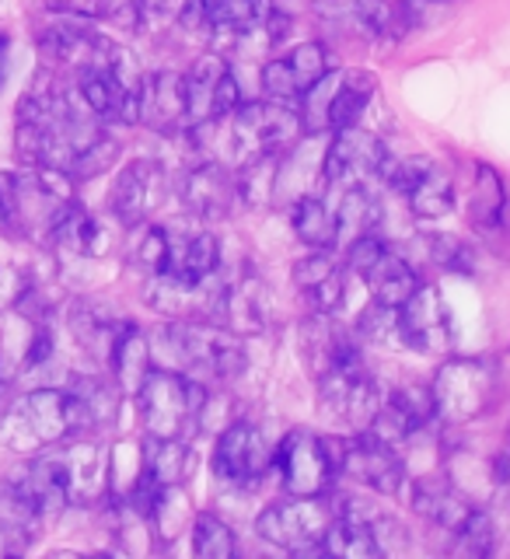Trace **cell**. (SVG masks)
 <instances>
[{
    "instance_id": "cell-23",
    "label": "cell",
    "mask_w": 510,
    "mask_h": 559,
    "mask_svg": "<svg viewBox=\"0 0 510 559\" xmlns=\"http://www.w3.org/2000/svg\"><path fill=\"white\" fill-rule=\"evenodd\" d=\"M39 524H43V511L32 503V497L22 486L8 479L0 486V538H8L11 546H25V542L39 535Z\"/></svg>"
},
{
    "instance_id": "cell-22",
    "label": "cell",
    "mask_w": 510,
    "mask_h": 559,
    "mask_svg": "<svg viewBox=\"0 0 510 559\" xmlns=\"http://www.w3.org/2000/svg\"><path fill=\"white\" fill-rule=\"evenodd\" d=\"M360 280H367V287H371V301L384 308H402L419 290L416 270L392 249H384V255Z\"/></svg>"
},
{
    "instance_id": "cell-5",
    "label": "cell",
    "mask_w": 510,
    "mask_h": 559,
    "mask_svg": "<svg viewBox=\"0 0 510 559\" xmlns=\"http://www.w3.org/2000/svg\"><path fill=\"white\" fill-rule=\"evenodd\" d=\"M0 437L17 451L43 448V444L57 448L63 441H74V433H70V413H67V389H35L32 395H25L8 413Z\"/></svg>"
},
{
    "instance_id": "cell-29",
    "label": "cell",
    "mask_w": 510,
    "mask_h": 559,
    "mask_svg": "<svg viewBox=\"0 0 510 559\" xmlns=\"http://www.w3.org/2000/svg\"><path fill=\"white\" fill-rule=\"evenodd\" d=\"M144 521L162 538H175V535H179L186 524L192 521L189 500L179 493V486H162V489H157V497H154V503H151V511H147Z\"/></svg>"
},
{
    "instance_id": "cell-35",
    "label": "cell",
    "mask_w": 510,
    "mask_h": 559,
    "mask_svg": "<svg viewBox=\"0 0 510 559\" xmlns=\"http://www.w3.org/2000/svg\"><path fill=\"white\" fill-rule=\"evenodd\" d=\"M451 535H454V549L472 552V556H486V552H494L497 524H494V518H489L486 511H476V507H472V514Z\"/></svg>"
},
{
    "instance_id": "cell-13",
    "label": "cell",
    "mask_w": 510,
    "mask_h": 559,
    "mask_svg": "<svg viewBox=\"0 0 510 559\" xmlns=\"http://www.w3.org/2000/svg\"><path fill=\"white\" fill-rule=\"evenodd\" d=\"M162 197H165V168L157 162H133L119 171V179L112 186V214L127 227H137L147 221V214L162 203Z\"/></svg>"
},
{
    "instance_id": "cell-32",
    "label": "cell",
    "mask_w": 510,
    "mask_h": 559,
    "mask_svg": "<svg viewBox=\"0 0 510 559\" xmlns=\"http://www.w3.org/2000/svg\"><path fill=\"white\" fill-rule=\"evenodd\" d=\"M378 200L367 192V186H346L343 197H340V206H336V217H340V231H357V235H367L375 231L378 224Z\"/></svg>"
},
{
    "instance_id": "cell-45",
    "label": "cell",
    "mask_w": 510,
    "mask_h": 559,
    "mask_svg": "<svg viewBox=\"0 0 510 559\" xmlns=\"http://www.w3.org/2000/svg\"><path fill=\"white\" fill-rule=\"evenodd\" d=\"M8 52H11V39L4 32H0V87H4V81H8Z\"/></svg>"
},
{
    "instance_id": "cell-26",
    "label": "cell",
    "mask_w": 510,
    "mask_h": 559,
    "mask_svg": "<svg viewBox=\"0 0 510 559\" xmlns=\"http://www.w3.org/2000/svg\"><path fill=\"white\" fill-rule=\"evenodd\" d=\"M322 552L340 556V559H375L378 542L371 535V524L349 521V518H332L329 532L322 535Z\"/></svg>"
},
{
    "instance_id": "cell-34",
    "label": "cell",
    "mask_w": 510,
    "mask_h": 559,
    "mask_svg": "<svg viewBox=\"0 0 510 559\" xmlns=\"http://www.w3.org/2000/svg\"><path fill=\"white\" fill-rule=\"evenodd\" d=\"M427 255L434 266H441L448 273H462L472 276L476 273V249L459 235H430L427 238Z\"/></svg>"
},
{
    "instance_id": "cell-28",
    "label": "cell",
    "mask_w": 510,
    "mask_h": 559,
    "mask_svg": "<svg viewBox=\"0 0 510 559\" xmlns=\"http://www.w3.org/2000/svg\"><path fill=\"white\" fill-rule=\"evenodd\" d=\"M192 552L200 559H232L238 552V535L217 514L192 518Z\"/></svg>"
},
{
    "instance_id": "cell-31",
    "label": "cell",
    "mask_w": 510,
    "mask_h": 559,
    "mask_svg": "<svg viewBox=\"0 0 510 559\" xmlns=\"http://www.w3.org/2000/svg\"><path fill=\"white\" fill-rule=\"evenodd\" d=\"M119 140L116 136H109V133H98L92 144L87 147H81L78 154H74V162H70V168H67V175L74 182H87V179H95V175H102V171H109L116 162H119Z\"/></svg>"
},
{
    "instance_id": "cell-1",
    "label": "cell",
    "mask_w": 510,
    "mask_h": 559,
    "mask_svg": "<svg viewBox=\"0 0 510 559\" xmlns=\"http://www.w3.org/2000/svg\"><path fill=\"white\" fill-rule=\"evenodd\" d=\"M206 395V381L186 378L179 371H168V367H151V374L133 399L147 437L168 441V437H182L186 427H197V413L203 409Z\"/></svg>"
},
{
    "instance_id": "cell-15",
    "label": "cell",
    "mask_w": 510,
    "mask_h": 559,
    "mask_svg": "<svg viewBox=\"0 0 510 559\" xmlns=\"http://www.w3.org/2000/svg\"><path fill=\"white\" fill-rule=\"evenodd\" d=\"M57 454L67 472L70 503H98L109 497V451L74 437V444L60 448Z\"/></svg>"
},
{
    "instance_id": "cell-42",
    "label": "cell",
    "mask_w": 510,
    "mask_h": 559,
    "mask_svg": "<svg viewBox=\"0 0 510 559\" xmlns=\"http://www.w3.org/2000/svg\"><path fill=\"white\" fill-rule=\"evenodd\" d=\"M241 84H238V74H235V67H227L217 87H214V105H210V119H224V116H232L238 105H241Z\"/></svg>"
},
{
    "instance_id": "cell-30",
    "label": "cell",
    "mask_w": 510,
    "mask_h": 559,
    "mask_svg": "<svg viewBox=\"0 0 510 559\" xmlns=\"http://www.w3.org/2000/svg\"><path fill=\"white\" fill-rule=\"evenodd\" d=\"M284 60L290 67V74H294V84H297V92H311L315 84H319L329 70H332V60H329V49L322 43H297L290 52H284Z\"/></svg>"
},
{
    "instance_id": "cell-12",
    "label": "cell",
    "mask_w": 510,
    "mask_h": 559,
    "mask_svg": "<svg viewBox=\"0 0 510 559\" xmlns=\"http://www.w3.org/2000/svg\"><path fill=\"white\" fill-rule=\"evenodd\" d=\"M182 200L200 221H221L238 203L235 171L224 162H197L182 175Z\"/></svg>"
},
{
    "instance_id": "cell-21",
    "label": "cell",
    "mask_w": 510,
    "mask_h": 559,
    "mask_svg": "<svg viewBox=\"0 0 510 559\" xmlns=\"http://www.w3.org/2000/svg\"><path fill=\"white\" fill-rule=\"evenodd\" d=\"M290 221H294V235L308 249H322L332 252L340 241V217L336 210L329 206V200H322L319 192H305V197L294 200L290 210Z\"/></svg>"
},
{
    "instance_id": "cell-46",
    "label": "cell",
    "mask_w": 510,
    "mask_h": 559,
    "mask_svg": "<svg viewBox=\"0 0 510 559\" xmlns=\"http://www.w3.org/2000/svg\"><path fill=\"white\" fill-rule=\"evenodd\" d=\"M416 4H444V0H416Z\"/></svg>"
},
{
    "instance_id": "cell-9",
    "label": "cell",
    "mask_w": 510,
    "mask_h": 559,
    "mask_svg": "<svg viewBox=\"0 0 510 559\" xmlns=\"http://www.w3.org/2000/svg\"><path fill=\"white\" fill-rule=\"evenodd\" d=\"M340 476H349L364 486H371L384 497H399L410 483V472H406V462H402L399 448L378 441V437H371L367 430L349 437Z\"/></svg>"
},
{
    "instance_id": "cell-18",
    "label": "cell",
    "mask_w": 510,
    "mask_h": 559,
    "mask_svg": "<svg viewBox=\"0 0 510 559\" xmlns=\"http://www.w3.org/2000/svg\"><path fill=\"white\" fill-rule=\"evenodd\" d=\"M165 276L182 280V284H200V280L221 273V241L210 231H192L175 238L171 235V249L165 262ZM157 276V273H154Z\"/></svg>"
},
{
    "instance_id": "cell-25",
    "label": "cell",
    "mask_w": 510,
    "mask_h": 559,
    "mask_svg": "<svg viewBox=\"0 0 510 559\" xmlns=\"http://www.w3.org/2000/svg\"><path fill=\"white\" fill-rule=\"evenodd\" d=\"M280 154H259L252 162L235 168V186H238V203L245 206H266L276 197L280 182Z\"/></svg>"
},
{
    "instance_id": "cell-2",
    "label": "cell",
    "mask_w": 510,
    "mask_h": 559,
    "mask_svg": "<svg viewBox=\"0 0 510 559\" xmlns=\"http://www.w3.org/2000/svg\"><path fill=\"white\" fill-rule=\"evenodd\" d=\"M497 367L483 357H451L437 367L430 381L437 419L448 427H462L494 409L497 402Z\"/></svg>"
},
{
    "instance_id": "cell-6",
    "label": "cell",
    "mask_w": 510,
    "mask_h": 559,
    "mask_svg": "<svg viewBox=\"0 0 510 559\" xmlns=\"http://www.w3.org/2000/svg\"><path fill=\"white\" fill-rule=\"evenodd\" d=\"M273 468L290 497H322L336 479L322 437L311 430H290L273 448Z\"/></svg>"
},
{
    "instance_id": "cell-11",
    "label": "cell",
    "mask_w": 510,
    "mask_h": 559,
    "mask_svg": "<svg viewBox=\"0 0 510 559\" xmlns=\"http://www.w3.org/2000/svg\"><path fill=\"white\" fill-rule=\"evenodd\" d=\"M140 122L157 133H179L189 127V95L186 74L179 70H157L140 81Z\"/></svg>"
},
{
    "instance_id": "cell-3",
    "label": "cell",
    "mask_w": 510,
    "mask_h": 559,
    "mask_svg": "<svg viewBox=\"0 0 510 559\" xmlns=\"http://www.w3.org/2000/svg\"><path fill=\"white\" fill-rule=\"evenodd\" d=\"M378 98V78L371 70H343V74H325L311 92L301 95L305 102V130H343L360 127L367 109Z\"/></svg>"
},
{
    "instance_id": "cell-33",
    "label": "cell",
    "mask_w": 510,
    "mask_h": 559,
    "mask_svg": "<svg viewBox=\"0 0 510 559\" xmlns=\"http://www.w3.org/2000/svg\"><path fill=\"white\" fill-rule=\"evenodd\" d=\"M357 336L371 340L375 346L402 349L406 343H402V329H399V308H384V305L371 301L357 319Z\"/></svg>"
},
{
    "instance_id": "cell-37",
    "label": "cell",
    "mask_w": 510,
    "mask_h": 559,
    "mask_svg": "<svg viewBox=\"0 0 510 559\" xmlns=\"http://www.w3.org/2000/svg\"><path fill=\"white\" fill-rule=\"evenodd\" d=\"M259 84H262V92H266V98H276V102H301V92H297L294 74H290V67H287L284 57H273V60L262 63Z\"/></svg>"
},
{
    "instance_id": "cell-16",
    "label": "cell",
    "mask_w": 510,
    "mask_h": 559,
    "mask_svg": "<svg viewBox=\"0 0 510 559\" xmlns=\"http://www.w3.org/2000/svg\"><path fill=\"white\" fill-rule=\"evenodd\" d=\"M406 493H410L413 511L444 532H454L472 514L469 497H462L451 483L437 479V476H410Z\"/></svg>"
},
{
    "instance_id": "cell-43",
    "label": "cell",
    "mask_w": 510,
    "mask_h": 559,
    "mask_svg": "<svg viewBox=\"0 0 510 559\" xmlns=\"http://www.w3.org/2000/svg\"><path fill=\"white\" fill-rule=\"evenodd\" d=\"M32 287H35V284L28 280V273L14 270V266H0V314L22 305Z\"/></svg>"
},
{
    "instance_id": "cell-44",
    "label": "cell",
    "mask_w": 510,
    "mask_h": 559,
    "mask_svg": "<svg viewBox=\"0 0 510 559\" xmlns=\"http://www.w3.org/2000/svg\"><path fill=\"white\" fill-rule=\"evenodd\" d=\"M494 476L500 486H510V441L494 454Z\"/></svg>"
},
{
    "instance_id": "cell-24",
    "label": "cell",
    "mask_w": 510,
    "mask_h": 559,
    "mask_svg": "<svg viewBox=\"0 0 510 559\" xmlns=\"http://www.w3.org/2000/svg\"><path fill=\"white\" fill-rule=\"evenodd\" d=\"M406 203L416 221H441L454 210V182L441 165H430L419 182L406 192Z\"/></svg>"
},
{
    "instance_id": "cell-20",
    "label": "cell",
    "mask_w": 510,
    "mask_h": 559,
    "mask_svg": "<svg viewBox=\"0 0 510 559\" xmlns=\"http://www.w3.org/2000/svg\"><path fill=\"white\" fill-rule=\"evenodd\" d=\"M507 210V189L494 165L476 162L472 168V189H469V224L483 235H497L503 227Z\"/></svg>"
},
{
    "instance_id": "cell-27",
    "label": "cell",
    "mask_w": 510,
    "mask_h": 559,
    "mask_svg": "<svg viewBox=\"0 0 510 559\" xmlns=\"http://www.w3.org/2000/svg\"><path fill=\"white\" fill-rule=\"evenodd\" d=\"M186 468H189V448L182 437H168V441L151 437L144 448V472L157 486H179L186 479Z\"/></svg>"
},
{
    "instance_id": "cell-10",
    "label": "cell",
    "mask_w": 510,
    "mask_h": 559,
    "mask_svg": "<svg viewBox=\"0 0 510 559\" xmlns=\"http://www.w3.org/2000/svg\"><path fill=\"white\" fill-rule=\"evenodd\" d=\"M399 329L402 343L424 354H444L451 346V314L437 287L419 284V290L399 308Z\"/></svg>"
},
{
    "instance_id": "cell-36",
    "label": "cell",
    "mask_w": 510,
    "mask_h": 559,
    "mask_svg": "<svg viewBox=\"0 0 510 559\" xmlns=\"http://www.w3.org/2000/svg\"><path fill=\"white\" fill-rule=\"evenodd\" d=\"M168 249H171V231H168V227H162V224H147V227H144V235H140V241H137V262L154 276V273H162V270H165Z\"/></svg>"
},
{
    "instance_id": "cell-47",
    "label": "cell",
    "mask_w": 510,
    "mask_h": 559,
    "mask_svg": "<svg viewBox=\"0 0 510 559\" xmlns=\"http://www.w3.org/2000/svg\"><path fill=\"white\" fill-rule=\"evenodd\" d=\"M0 381H4V378H0Z\"/></svg>"
},
{
    "instance_id": "cell-39",
    "label": "cell",
    "mask_w": 510,
    "mask_h": 559,
    "mask_svg": "<svg viewBox=\"0 0 510 559\" xmlns=\"http://www.w3.org/2000/svg\"><path fill=\"white\" fill-rule=\"evenodd\" d=\"M384 249H389V245H384L375 231L357 235L354 241H349V249H346V273L364 276L384 255Z\"/></svg>"
},
{
    "instance_id": "cell-7",
    "label": "cell",
    "mask_w": 510,
    "mask_h": 559,
    "mask_svg": "<svg viewBox=\"0 0 510 559\" xmlns=\"http://www.w3.org/2000/svg\"><path fill=\"white\" fill-rule=\"evenodd\" d=\"M384 157H389V147L375 130H364V127H343L332 133V144L325 151V182L329 186H367L371 179L381 175Z\"/></svg>"
},
{
    "instance_id": "cell-17",
    "label": "cell",
    "mask_w": 510,
    "mask_h": 559,
    "mask_svg": "<svg viewBox=\"0 0 510 559\" xmlns=\"http://www.w3.org/2000/svg\"><path fill=\"white\" fill-rule=\"evenodd\" d=\"M266 322H270V297L262 280L256 276L227 280L217 325L238 332V336H256V332L266 329Z\"/></svg>"
},
{
    "instance_id": "cell-38",
    "label": "cell",
    "mask_w": 510,
    "mask_h": 559,
    "mask_svg": "<svg viewBox=\"0 0 510 559\" xmlns=\"http://www.w3.org/2000/svg\"><path fill=\"white\" fill-rule=\"evenodd\" d=\"M336 270H340V266H336V259H332L329 252H322V249H311L305 259H297V262H294V284L308 294V290L319 287L322 280H329V276L336 273Z\"/></svg>"
},
{
    "instance_id": "cell-41",
    "label": "cell",
    "mask_w": 510,
    "mask_h": 559,
    "mask_svg": "<svg viewBox=\"0 0 510 559\" xmlns=\"http://www.w3.org/2000/svg\"><path fill=\"white\" fill-rule=\"evenodd\" d=\"M343 297H346V273L343 270H336L329 280H322L315 290H308L311 311H322V314H336V308L343 305Z\"/></svg>"
},
{
    "instance_id": "cell-8",
    "label": "cell",
    "mask_w": 510,
    "mask_h": 559,
    "mask_svg": "<svg viewBox=\"0 0 510 559\" xmlns=\"http://www.w3.org/2000/svg\"><path fill=\"white\" fill-rule=\"evenodd\" d=\"M273 468V448L249 419L224 427L214 448V476L227 486H252Z\"/></svg>"
},
{
    "instance_id": "cell-40",
    "label": "cell",
    "mask_w": 510,
    "mask_h": 559,
    "mask_svg": "<svg viewBox=\"0 0 510 559\" xmlns=\"http://www.w3.org/2000/svg\"><path fill=\"white\" fill-rule=\"evenodd\" d=\"M371 535L378 542V552L381 556H392V552H402V549H410V532H406V524H399L395 518L389 514H378L371 521Z\"/></svg>"
},
{
    "instance_id": "cell-14",
    "label": "cell",
    "mask_w": 510,
    "mask_h": 559,
    "mask_svg": "<svg viewBox=\"0 0 510 559\" xmlns=\"http://www.w3.org/2000/svg\"><path fill=\"white\" fill-rule=\"evenodd\" d=\"M301 357L308 364V371L315 378H325L329 371H336V367L360 354L357 349V340L349 336V332L332 319V314H322V311H311L308 319L301 322Z\"/></svg>"
},
{
    "instance_id": "cell-19",
    "label": "cell",
    "mask_w": 510,
    "mask_h": 559,
    "mask_svg": "<svg viewBox=\"0 0 510 559\" xmlns=\"http://www.w3.org/2000/svg\"><path fill=\"white\" fill-rule=\"evenodd\" d=\"M109 364H112V374H116V389L119 395H137V389L144 384V378L151 374V340L140 332L137 325H119L116 332V343H112V354H109Z\"/></svg>"
},
{
    "instance_id": "cell-4",
    "label": "cell",
    "mask_w": 510,
    "mask_h": 559,
    "mask_svg": "<svg viewBox=\"0 0 510 559\" xmlns=\"http://www.w3.org/2000/svg\"><path fill=\"white\" fill-rule=\"evenodd\" d=\"M332 524V507L322 497H290L262 507L256 535L287 552H322V535Z\"/></svg>"
}]
</instances>
